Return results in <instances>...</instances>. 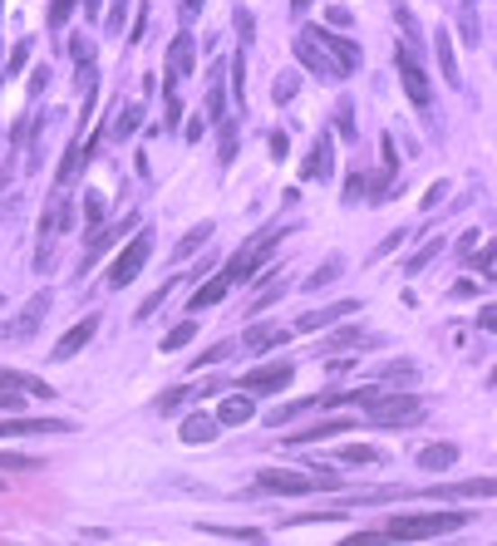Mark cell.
<instances>
[{
    "label": "cell",
    "mask_w": 497,
    "mask_h": 546,
    "mask_svg": "<svg viewBox=\"0 0 497 546\" xmlns=\"http://www.w3.org/2000/svg\"><path fill=\"white\" fill-rule=\"evenodd\" d=\"M468 522V512H419V517H394L379 537L389 542H429V537H448Z\"/></svg>",
    "instance_id": "cell-1"
},
{
    "label": "cell",
    "mask_w": 497,
    "mask_h": 546,
    "mask_svg": "<svg viewBox=\"0 0 497 546\" xmlns=\"http://www.w3.org/2000/svg\"><path fill=\"white\" fill-rule=\"evenodd\" d=\"M257 488H261V492H291V497H301V492H340L345 482L335 478V468H321V463H315V478H305V472H291V468H261V472H257Z\"/></svg>",
    "instance_id": "cell-2"
},
{
    "label": "cell",
    "mask_w": 497,
    "mask_h": 546,
    "mask_svg": "<svg viewBox=\"0 0 497 546\" xmlns=\"http://www.w3.org/2000/svg\"><path fill=\"white\" fill-rule=\"evenodd\" d=\"M359 414H365L369 424H384V428L419 424V418H424V398H419V394H375Z\"/></svg>",
    "instance_id": "cell-3"
},
{
    "label": "cell",
    "mask_w": 497,
    "mask_h": 546,
    "mask_svg": "<svg viewBox=\"0 0 497 546\" xmlns=\"http://www.w3.org/2000/svg\"><path fill=\"white\" fill-rule=\"evenodd\" d=\"M394 65H399V84H404L409 103H414V109H429V103H433V89H429L424 65H419V49H414V40H404V45L394 49Z\"/></svg>",
    "instance_id": "cell-4"
},
{
    "label": "cell",
    "mask_w": 497,
    "mask_h": 546,
    "mask_svg": "<svg viewBox=\"0 0 497 546\" xmlns=\"http://www.w3.org/2000/svg\"><path fill=\"white\" fill-rule=\"evenodd\" d=\"M148 256H153V237H148V232H139V237L129 241V246H123V256L109 266V291L133 286V276H139V271L148 266Z\"/></svg>",
    "instance_id": "cell-5"
},
{
    "label": "cell",
    "mask_w": 497,
    "mask_h": 546,
    "mask_svg": "<svg viewBox=\"0 0 497 546\" xmlns=\"http://www.w3.org/2000/svg\"><path fill=\"white\" fill-rule=\"evenodd\" d=\"M45 315H50V291H35V296L20 306V315L10 325H0V340H30V335L45 325Z\"/></svg>",
    "instance_id": "cell-6"
},
{
    "label": "cell",
    "mask_w": 497,
    "mask_h": 546,
    "mask_svg": "<svg viewBox=\"0 0 497 546\" xmlns=\"http://www.w3.org/2000/svg\"><path fill=\"white\" fill-rule=\"evenodd\" d=\"M291 374H295V364L271 360V364H261V370L241 374V394H281L285 384H291Z\"/></svg>",
    "instance_id": "cell-7"
},
{
    "label": "cell",
    "mask_w": 497,
    "mask_h": 546,
    "mask_svg": "<svg viewBox=\"0 0 497 546\" xmlns=\"http://www.w3.org/2000/svg\"><path fill=\"white\" fill-rule=\"evenodd\" d=\"M301 35L311 40V45H321L325 55H330L335 65L345 69V75H350V69L359 65V45H355V40H345V35H330V30H315V25H311V30H301Z\"/></svg>",
    "instance_id": "cell-8"
},
{
    "label": "cell",
    "mask_w": 497,
    "mask_h": 546,
    "mask_svg": "<svg viewBox=\"0 0 497 546\" xmlns=\"http://www.w3.org/2000/svg\"><path fill=\"white\" fill-rule=\"evenodd\" d=\"M301 177L305 183H330L335 177V143H330V133H321V139L311 143V153H305V163H301Z\"/></svg>",
    "instance_id": "cell-9"
},
{
    "label": "cell",
    "mask_w": 497,
    "mask_h": 546,
    "mask_svg": "<svg viewBox=\"0 0 497 546\" xmlns=\"http://www.w3.org/2000/svg\"><path fill=\"white\" fill-rule=\"evenodd\" d=\"M129 227H133V217H123V222H113V227H94V232L84 237V251H79V276H84V271H89L94 261H99L123 232H129Z\"/></svg>",
    "instance_id": "cell-10"
},
{
    "label": "cell",
    "mask_w": 497,
    "mask_h": 546,
    "mask_svg": "<svg viewBox=\"0 0 497 546\" xmlns=\"http://www.w3.org/2000/svg\"><path fill=\"white\" fill-rule=\"evenodd\" d=\"M99 335V315H84V320H74L65 335H59V345H55V360H74V354L84 350V345Z\"/></svg>",
    "instance_id": "cell-11"
},
{
    "label": "cell",
    "mask_w": 497,
    "mask_h": 546,
    "mask_svg": "<svg viewBox=\"0 0 497 546\" xmlns=\"http://www.w3.org/2000/svg\"><path fill=\"white\" fill-rule=\"evenodd\" d=\"M355 310H359V300H335V306H325V310H305L301 320H295V330H301V335L330 330L335 320H345V315H355Z\"/></svg>",
    "instance_id": "cell-12"
},
{
    "label": "cell",
    "mask_w": 497,
    "mask_h": 546,
    "mask_svg": "<svg viewBox=\"0 0 497 546\" xmlns=\"http://www.w3.org/2000/svg\"><path fill=\"white\" fill-rule=\"evenodd\" d=\"M295 59H301V65L305 69H311V75H325V79H345V69L340 65H335V59L330 55H325V49L321 45H311V40H295Z\"/></svg>",
    "instance_id": "cell-13"
},
{
    "label": "cell",
    "mask_w": 497,
    "mask_h": 546,
    "mask_svg": "<svg viewBox=\"0 0 497 546\" xmlns=\"http://www.w3.org/2000/svg\"><path fill=\"white\" fill-rule=\"evenodd\" d=\"M15 434H69L65 418H0V438Z\"/></svg>",
    "instance_id": "cell-14"
},
{
    "label": "cell",
    "mask_w": 497,
    "mask_h": 546,
    "mask_svg": "<svg viewBox=\"0 0 497 546\" xmlns=\"http://www.w3.org/2000/svg\"><path fill=\"white\" fill-rule=\"evenodd\" d=\"M497 482L492 478H473V482H438L429 488V497H492Z\"/></svg>",
    "instance_id": "cell-15"
},
{
    "label": "cell",
    "mask_w": 497,
    "mask_h": 546,
    "mask_svg": "<svg viewBox=\"0 0 497 546\" xmlns=\"http://www.w3.org/2000/svg\"><path fill=\"white\" fill-rule=\"evenodd\" d=\"M291 340V330H281V325H251L247 335H241V345H247L251 354H261V350H276V345Z\"/></svg>",
    "instance_id": "cell-16"
},
{
    "label": "cell",
    "mask_w": 497,
    "mask_h": 546,
    "mask_svg": "<svg viewBox=\"0 0 497 546\" xmlns=\"http://www.w3.org/2000/svg\"><path fill=\"white\" fill-rule=\"evenodd\" d=\"M0 389H20V394H35V398H55L45 380H35V374H20V370H5L0 364Z\"/></svg>",
    "instance_id": "cell-17"
},
{
    "label": "cell",
    "mask_w": 497,
    "mask_h": 546,
    "mask_svg": "<svg viewBox=\"0 0 497 546\" xmlns=\"http://www.w3.org/2000/svg\"><path fill=\"white\" fill-rule=\"evenodd\" d=\"M193 59H197V49H193V35H177L173 40V49H167V75L173 79H183V75H193Z\"/></svg>",
    "instance_id": "cell-18"
},
{
    "label": "cell",
    "mask_w": 497,
    "mask_h": 546,
    "mask_svg": "<svg viewBox=\"0 0 497 546\" xmlns=\"http://www.w3.org/2000/svg\"><path fill=\"white\" fill-rule=\"evenodd\" d=\"M217 418L212 414H187L183 418V443H212V438H217Z\"/></svg>",
    "instance_id": "cell-19"
},
{
    "label": "cell",
    "mask_w": 497,
    "mask_h": 546,
    "mask_svg": "<svg viewBox=\"0 0 497 546\" xmlns=\"http://www.w3.org/2000/svg\"><path fill=\"white\" fill-rule=\"evenodd\" d=\"M453 463H458V448H453V443H429L424 453H419V468H424V472H443Z\"/></svg>",
    "instance_id": "cell-20"
},
{
    "label": "cell",
    "mask_w": 497,
    "mask_h": 546,
    "mask_svg": "<svg viewBox=\"0 0 497 546\" xmlns=\"http://www.w3.org/2000/svg\"><path fill=\"white\" fill-rule=\"evenodd\" d=\"M345 428H350V418H325V424H315V428H295L291 438H285V443H311V438H335V434H345Z\"/></svg>",
    "instance_id": "cell-21"
},
{
    "label": "cell",
    "mask_w": 497,
    "mask_h": 546,
    "mask_svg": "<svg viewBox=\"0 0 497 546\" xmlns=\"http://www.w3.org/2000/svg\"><path fill=\"white\" fill-rule=\"evenodd\" d=\"M251 414H257L251 398H227V404L217 408V424L221 428H241V424H251Z\"/></svg>",
    "instance_id": "cell-22"
},
{
    "label": "cell",
    "mask_w": 497,
    "mask_h": 546,
    "mask_svg": "<svg viewBox=\"0 0 497 546\" xmlns=\"http://www.w3.org/2000/svg\"><path fill=\"white\" fill-rule=\"evenodd\" d=\"M227 291H231V281H227V276H212L207 286H197V291H193V300H187V306H193V310H207V306H217Z\"/></svg>",
    "instance_id": "cell-23"
},
{
    "label": "cell",
    "mask_w": 497,
    "mask_h": 546,
    "mask_svg": "<svg viewBox=\"0 0 497 546\" xmlns=\"http://www.w3.org/2000/svg\"><path fill=\"white\" fill-rule=\"evenodd\" d=\"M355 345L365 350V345H375V335L359 330V325H345V330H335L330 340H325V350H355Z\"/></svg>",
    "instance_id": "cell-24"
},
{
    "label": "cell",
    "mask_w": 497,
    "mask_h": 546,
    "mask_svg": "<svg viewBox=\"0 0 497 546\" xmlns=\"http://www.w3.org/2000/svg\"><path fill=\"white\" fill-rule=\"evenodd\" d=\"M84 163H89V157H84V148H79V143H69V148H65V163H59V173H55V187H69L74 177H79Z\"/></svg>",
    "instance_id": "cell-25"
},
{
    "label": "cell",
    "mask_w": 497,
    "mask_h": 546,
    "mask_svg": "<svg viewBox=\"0 0 497 546\" xmlns=\"http://www.w3.org/2000/svg\"><path fill=\"white\" fill-rule=\"evenodd\" d=\"M433 49H438L443 79H448V84H458V59H453V40H448V30H438V35H433Z\"/></svg>",
    "instance_id": "cell-26"
},
{
    "label": "cell",
    "mask_w": 497,
    "mask_h": 546,
    "mask_svg": "<svg viewBox=\"0 0 497 546\" xmlns=\"http://www.w3.org/2000/svg\"><path fill=\"white\" fill-rule=\"evenodd\" d=\"M143 123V103H129V109H119V119H113V139H133Z\"/></svg>",
    "instance_id": "cell-27"
},
{
    "label": "cell",
    "mask_w": 497,
    "mask_h": 546,
    "mask_svg": "<svg viewBox=\"0 0 497 546\" xmlns=\"http://www.w3.org/2000/svg\"><path fill=\"white\" fill-rule=\"evenodd\" d=\"M217 153H221V163H231V157H237V123H231L227 113L217 119Z\"/></svg>",
    "instance_id": "cell-28"
},
{
    "label": "cell",
    "mask_w": 497,
    "mask_h": 546,
    "mask_svg": "<svg viewBox=\"0 0 497 546\" xmlns=\"http://www.w3.org/2000/svg\"><path fill=\"white\" fill-rule=\"evenodd\" d=\"M340 271H345V261H340V256H330V261H325V266H315V276L305 281V291H325V286H330L335 276H340Z\"/></svg>",
    "instance_id": "cell-29"
},
{
    "label": "cell",
    "mask_w": 497,
    "mask_h": 546,
    "mask_svg": "<svg viewBox=\"0 0 497 546\" xmlns=\"http://www.w3.org/2000/svg\"><path fill=\"white\" fill-rule=\"evenodd\" d=\"M207 237H212V222L193 227V232H187V237H183V241H177V246H173V256H193L197 246H207Z\"/></svg>",
    "instance_id": "cell-30"
},
{
    "label": "cell",
    "mask_w": 497,
    "mask_h": 546,
    "mask_svg": "<svg viewBox=\"0 0 497 546\" xmlns=\"http://www.w3.org/2000/svg\"><path fill=\"white\" fill-rule=\"evenodd\" d=\"M193 335H197V320H183V325H173V330L163 335V350H167V354H173V350H183V345L193 340Z\"/></svg>",
    "instance_id": "cell-31"
},
{
    "label": "cell",
    "mask_w": 497,
    "mask_h": 546,
    "mask_svg": "<svg viewBox=\"0 0 497 546\" xmlns=\"http://www.w3.org/2000/svg\"><path fill=\"white\" fill-rule=\"evenodd\" d=\"M438 251H443V241H438V237H433V241H429V246H419V251H414V256H409V261H404V271H409V276H419V271H424V266H429V261H433V256H438Z\"/></svg>",
    "instance_id": "cell-32"
},
{
    "label": "cell",
    "mask_w": 497,
    "mask_h": 546,
    "mask_svg": "<svg viewBox=\"0 0 497 546\" xmlns=\"http://www.w3.org/2000/svg\"><path fill=\"white\" fill-rule=\"evenodd\" d=\"M379 448H369V443H350V448H340V463H379Z\"/></svg>",
    "instance_id": "cell-33"
},
{
    "label": "cell",
    "mask_w": 497,
    "mask_h": 546,
    "mask_svg": "<svg viewBox=\"0 0 497 546\" xmlns=\"http://www.w3.org/2000/svg\"><path fill=\"white\" fill-rule=\"evenodd\" d=\"M173 291H177V281H163V286H158V291H153V296H148V300H143V306H139V315H133V320H148V315H153L158 306H163V300H167V296H173Z\"/></svg>",
    "instance_id": "cell-34"
},
{
    "label": "cell",
    "mask_w": 497,
    "mask_h": 546,
    "mask_svg": "<svg viewBox=\"0 0 497 546\" xmlns=\"http://www.w3.org/2000/svg\"><path fill=\"white\" fill-rule=\"evenodd\" d=\"M40 468V458H30V453H0V472H35Z\"/></svg>",
    "instance_id": "cell-35"
},
{
    "label": "cell",
    "mask_w": 497,
    "mask_h": 546,
    "mask_svg": "<svg viewBox=\"0 0 497 546\" xmlns=\"http://www.w3.org/2000/svg\"><path fill=\"white\" fill-rule=\"evenodd\" d=\"M295 89H301V79H295V75H276V84H271V99H276V103H291Z\"/></svg>",
    "instance_id": "cell-36"
},
{
    "label": "cell",
    "mask_w": 497,
    "mask_h": 546,
    "mask_svg": "<svg viewBox=\"0 0 497 546\" xmlns=\"http://www.w3.org/2000/svg\"><path fill=\"white\" fill-rule=\"evenodd\" d=\"M183 398H193L183 384H177V389H163V394H158V414H177V408H183Z\"/></svg>",
    "instance_id": "cell-37"
},
{
    "label": "cell",
    "mask_w": 497,
    "mask_h": 546,
    "mask_svg": "<svg viewBox=\"0 0 497 546\" xmlns=\"http://www.w3.org/2000/svg\"><path fill=\"white\" fill-rule=\"evenodd\" d=\"M267 281H271V286H267V291H261V296H257V300H251V310H267V306H271V300H281V296H285V281H281V276H267Z\"/></svg>",
    "instance_id": "cell-38"
},
{
    "label": "cell",
    "mask_w": 497,
    "mask_h": 546,
    "mask_svg": "<svg viewBox=\"0 0 497 546\" xmlns=\"http://www.w3.org/2000/svg\"><path fill=\"white\" fill-rule=\"evenodd\" d=\"M84 222H89V232L104 222V197L99 192H84Z\"/></svg>",
    "instance_id": "cell-39"
},
{
    "label": "cell",
    "mask_w": 497,
    "mask_h": 546,
    "mask_svg": "<svg viewBox=\"0 0 497 546\" xmlns=\"http://www.w3.org/2000/svg\"><path fill=\"white\" fill-rule=\"evenodd\" d=\"M335 129H340V139H355V109H350V99H340V109H335Z\"/></svg>",
    "instance_id": "cell-40"
},
{
    "label": "cell",
    "mask_w": 497,
    "mask_h": 546,
    "mask_svg": "<svg viewBox=\"0 0 497 546\" xmlns=\"http://www.w3.org/2000/svg\"><path fill=\"white\" fill-rule=\"evenodd\" d=\"M237 35H241V49H247L251 40H257V20H251V10H247V5L237 10Z\"/></svg>",
    "instance_id": "cell-41"
},
{
    "label": "cell",
    "mask_w": 497,
    "mask_h": 546,
    "mask_svg": "<svg viewBox=\"0 0 497 546\" xmlns=\"http://www.w3.org/2000/svg\"><path fill=\"white\" fill-rule=\"evenodd\" d=\"M69 15H74V0H50V30H65Z\"/></svg>",
    "instance_id": "cell-42"
},
{
    "label": "cell",
    "mask_w": 497,
    "mask_h": 546,
    "mask_svg": "<svg viewBox=\"0 0 497 546\" xmlns=\"http://www.w3.org/2000/svg\"><path fill=\"white\" fill-rule=\"evenodd\" d=\"M207 532H217V537H231V542H261L257 527H207Z\"/></svg>",
    "instance_id": "cell-43"
},
{
    "label": "cell",
    "mask_w": 497,
    "mask_h": 546,
    "mask_svg": "<svg viewBox=\"0 0 497 546\" xmlns=\"http://www.w3.org/2000/svg\"><path fill=\"white\" fill-rule=\"evenodd\" d=\"M221 109H227V94H221L217 84H212V89H207V119L217 123V119H221Z\"/></svg>",
    "instance_id": "cell-44"
},
{
    "label": "cell",
    "mask_w": 497,
    "mask_h": 546,
    "mask_svg": "<svg viewBox=\"0 0 497 546\" xmlns=\"http://www.w3.org/2000/svg\"><path fill=\"white\" fill-rule=\"evenodd\" d=\"M384 380H389V384H414V364H389Z\"/></svg>",
    "instance_id": "cell-45"
},
{
    "label": "cell",
    "mask_w": 497,
    "mask_h": 546,
    "mask_svg": "<svg viewBox=\"0 0 497 546\" xmlns=\"http://www.w3.org/2000/svg\"><path fill=\"white\" fill-rule=\"evenodd\" d=\"M69 55H74V65H94V45H84V35L69 40Z\"/></svg>",
    "instance_id": "cell-46"
},
{
    "label": "cell",
    "mask_w": 497,
    "mask_h": 546,
    "mask_svg": "<svg viewBox=\"0 0 497 546\" xmlns=\"http://www.w3.org/2000/svg\"><path fill=\"white\" fill-rule=\"evenodd\" d=\"M20 408H25L20 389H0V414H20Z\"/></svg>",
    "instance_id": "cell-47"
},
{
    "label": "cell",
    "mask_w": 497,
    "mask_h": 546,
    "mask_svg": "<svg viewBox=\"0 0 497 546\" xmlns=\"http://www.w3.org/2000/svg\"><path fill=\"white\" fill-rule=\"evenodd\" d=\"M359 192H365V173H350V183H345V202H359Z\"/></svg>",
    "instance_id": "cell-48"
},
{
    "label": "cell",
    "mask_w": 497,
    "mask_h": 546,
    "mask_svg": "<svg viewBox=\"0 0 497 546\" xmlns=\"http://www.w3.org/2000/svg\"><path fill=\"white\" fill-rule=\"evenodd\" d=\"M25 59H30V40H25V45H15V55H10V75H20V69H25Z\"/></svg>",
    "instance_id": "cell-49"
},
{
    "label": "cell",
    "mask_w": 497,
    "mask_h": 546,
    "mask_svg": "<svg viewBox=\"0 0 497 546\" xmlns=\"http://www.w3.org/2000/svg\"><path fill=\"white\" fill-rule=\"evenodd\" d=\"M404 237H409L404 227H399V232H389L384 241H379V251H375V256H389V251H394V246H399V241H404Z\"/></svg>",
    "instance_id": "cell-50"
},
{
    "label": "cell",
    "mask_w": 497,
    "mask_h": 546,
    "mask_svg": "<svg viewBox=\"0 0 497 546\" xmlns=\"http://www.w3.org/2000/svg\"><path fill=\"white\" fill-rule=\"evenodd\" d=\"M227 350H231V345H227V340H221V345H212V350H207V354H203V360H193V364H197V370H203V364H217V360H221V354H227Z\"/></svg>",
    "instance_id": "cell-51"
},
{
    "label": "cell",
    "mask_w": 497,
    "mask_h": 546,
    "mask_svg": "<svg viewBox=\"0 0 497 546\" xmlns=\"http://www.w3.org/2000/svg\"><path fill=\"white\" fill-rule=\"evenodd\" d=\"M271 153L285 157V153H291V139H285V133H271Z\"/></svg>",
    "instance_id": "cell-52"
},
{
    "label": "cell",
    "mask_w": 497,
    "mask_h": 546,
    "mask_svg": "<svg viewBox=\"0 0 497 546\" xmlns=\"http://www.w3.org/2000/svg\"><path fill=\"white\" fill-rule=\"evenodd\" d=\"M330 25H350V10H345V5H330Z\"/></svg>",
    "instance_id": "cell-53"
},
{
    "label": "cell",
    "mask_w": 497,
    "mask_h": 546,
    "mask_svg": "<svg viewBox=\"0 0 497 546\" xmlns=\"http://www.w3.org/2000/svg\"><path fill=\"white\" fill-rule=\"evenodd\" d=\"M197 10H203V0H183V25H187V20L197 15Z\"/></svg>",
    "instance_id": "cell-54"
},
{
    "label": "cell",
    "mask_w": 497,
    "mask_h": 546,
    "mask_svg": "<svg viewBox=\"0 0 497 546\" xmlns=\"http://www.w3.org/2000/svg\"><path fill=\"white\" fill-rule=\"evenodd\" d=\"M291 10H295V15H305V10H311V0H291Z\"/></svg>",
    "instance_id": "cell-55"
},
{
    "label": "cell",
    "mask_w": 497,
    "mask_h": 546,
    "mask_svg": "<svg viewBox=\"0 0 497 546\" xmlns=\"http://www.w3.org/2000/svg\"><path fill=\"white\" fill-rule=\"evenodd\" d=\"M0 488H5V478H0Z\"/></svg>",
    "instance_id": "cell-56"
}]
</instances>
